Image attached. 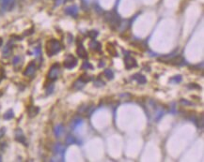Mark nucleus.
<instances>
[{
	"label": "nucleus",
	"instance_id": "4",
	"mask_svg": "<svg viewBox=\"0 0 204 162\" xmlns=\"http://www.w3.org/2000/svg\"><path fill=\"white\" fill-rule=\"evenodd\" d=\"M124 64H125V67L127 69H130L132 68H135V67H137V62L131 56H126L125 57V61H124Z\"/></svg>",
	"mask_w": 204,
	"mask_h": 162
},
{
	"label": "nucleus",
	"instance_id": "8",
	"mask_svg": "<svg viewBox=\"0 0 204 162\" xmlns=\"http://www.w3.org/2000/svg\"><path fill=\"white\" fill-rule=\"evenodd\" d=\"M35 71V65H34V63H31V64L27 67V69L25 71V75H31V74H33Z\"/></svg>",
	"mask_w": 204,
	"mask_h": 162
},
{
	"label": "nucleus",
	"instance_id": "6",
	"mask_svg": "<svg viewBox=\"0 0 204 162\" xmlns=\"http://www.w3.org/2000/svg\"><path fill=\"white\" fill-rule=\"evenodd\" d=\"M76 53H77V54H78V56L81 57V58H86V57L87 56V51H86V49L83 47L82 44L78 45L77 49H76Z\"/></svg>",
	"mask_w": 204,
	"mask_h": 162
},
{
	"label": "nucleus",
	"instance_id": "3",
	"mask_svg": "<svg viewBox=\"0 0 204 162\" xmlns=\"http://www.w3.org/2000/svg\"><path fill=\"white\" fill-rule=\"evenodd\" d=\"M58 72H59V67H58V65L53 66L51 68V69H50L49 74H48V78H49L50 80H56V79L58 78Z\"/></svg>",
	"mask_w": 204,
	"mask_h": 162
},
{
	"label": "nucleus",
	"instance_id": "9",
	"mask_svg": "<svg viewBox=\"0 0 204 162\" xmlns=\"http://www.w3.org/2000/svg\"><path fill=\"white\" fill-rule=\"evenodd\" d=\"M1 96H2V92L0 91V97H1Z\"/></svg>",
	"mask_w": 204,
	"mask_h": 162
},
{
	"label": "nucleus",
	"instance_id": "5",
	"mask_svg": "<svg viewBox=\"0 0 204 162\" xmlns=\"http://www.w3.org/2000/svg\"><path fill=\"white\" fill-rule=\"evenodd\" d=\"M106 50L108 54L112 56H118V52L117 50H116V47L112 44V43H107L106 44Z\"/></svg>",
	"mask_w": 204,
	"mask_h": 162
},
{
	"label": "nucleus",
	"instance_id": "2",
	"mask_svg": "<svg viewBox=\"0 0 204 162\" xmlns=\"http://www.w3.org/2000/svg\"><path fill=\"white\" fill-rule=\"evenodd\" d=\"M76 59H75L71 54H69L64 60V67L67 69H71L76 65Z\"/></svg>",
	"mask_w": 204,
	"mask_h": 162
},
{
	"label": "nucleus",
	"instance_id": "7",
	"mask_svg": "<svg viewBox=\"0 0 204 162\" xmlns=\"http://www.w3.org/2000/svg\"><path fill=\"white\" fill-rule=\"evenodd\" d=\"M90 47L92 50H94V51H100L101 50V44H100L99 42H97L96 41H90Z\"/></svg>",
	"mask_w": 204,
	"mask_h": 162
},
{
	"label": "nucleus",
	"instance_id": "1",
	"mask_svg": "<svg viewBox=\"0 0 204 162\" xmlns=\"http://www.w3.org/2000/svg\"><path fill=\"white\" fill-rule=\"evenodd\" d=\"M61 50V44L60 42L57 39H50L46 43V53L49 56L56 54Z\"/></svg>",
	"mask_w": 204,
	"mask_h": 162
}]
</instances>
